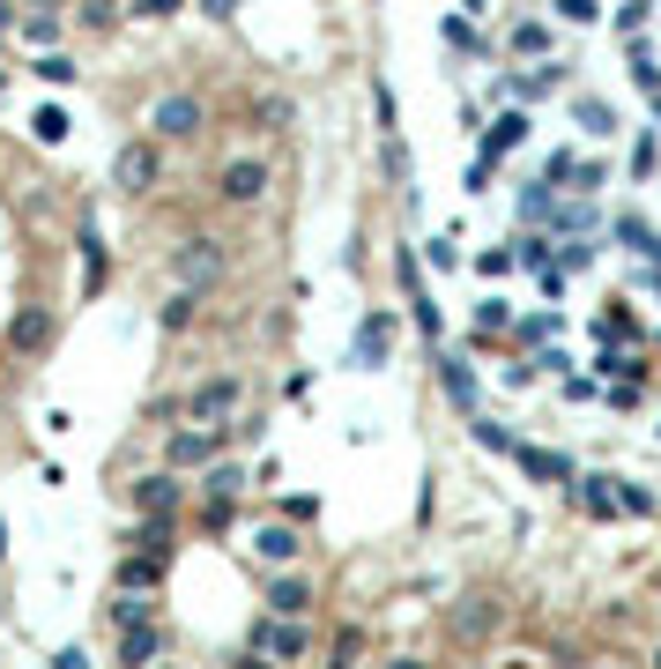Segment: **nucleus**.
<instances>
[{"label":"nucleus","instance_id":"20e7f679","mask_svg":"<svg viewBox=\"0 0 661 669\" xmlns=\"http://www.w3.org/2000/svg\"><path fill=\"white\" fill-rule=\"evenodd\" d=\"M490 632H498V602H490V595H461V610H454V640L476 647V640H490Z\"/></svg>","mask_w":661,"mask_h":669},{"label":"nucleus","instance_id":"2eb2a0df","mask_svg":"<svg viewBox=\"0 0 661 669\" xmlns=\"http://www.w3.org/2000/svg\"><path fill=\"white\" fill-rule=\"evenodd\" d=\"M134 506H142V514H172L179 506V476H142V484H134Z\"/></svg>","mask_w":661,"mask_h":669},{"label":"nucleus","instance_id":"6ab92c4d","mask_svg":"<svg viewBox=\"0 0 661 669\" xmlns=\"http://www.w3.org/2000/svg\"><path fill=\"white\" fill-rule=\"evenodd\" d=\"M520 134H528V120H520V112H506V120L490 126V142H484V164H498V156H506V149H513Z\"/></svg>","mask_w":661,"mask_h":669},{"label":"nucleus","instance_id":"9b49d317","mask_svg":"<svg viewBox=\"0 0 661 669\" xmlns=\"http://www.w3.org/2000/svg\"><path fill=\"white\" fill-rule=\"evenodd\" d=\"M387 349H394V321L372 313V321L357 327V365H387Z\"/></svg>","mask_w":661,"mask_h":669},{"label":"nucleus","instance_id":"2f4dec72","mask_svg":"<svg viewBox=\"0 0 661 669\" xmlns=\"http://www.w3.org/2000/svg\"><path fill=\"white\" fill-rule=\"evenodd\" d=\"M0 550H8V520H0Z\"/></svg>","mask_w":661,"mask_h":669},{"label":"nucleus","instance_id":"dca6fc26","mask_svg":"<svg viewBox=\"0 0 661 669\" xmlns=\"http://www.w3.org/2000/svg\"><path fill=\"white\" fill-rule=\"evenodd\" d=\"M253 550H261L268 566H291V558H297V550H305V544H297V528H291V520H283V528H261V536H253Z\"/></svg>","mask_w":661,"mask_h":669},{"label":"nucleus","instance_id":"c756f323","mask_svg":"<svg viewBox=\"0 0 661 669\" xmlns=\"http://www.w3.org/2000/svg\"><path fill=\"white\" fill-rule=\"evenodd\" d=\"M201 16H216V23H231V16H238V0H201Z\"/></svg>","mask_w":661,"mask_h":669},{"label":"nucleus","instance_id":"6e6552de","mask_svg":"<svg viewBox=\"0 0 661 669\" xmlns=\"http://www.w3.org/2000/svg\"><path fill=\"white\" fill-rule=\"evenodd\" d=\"M164 454H172V469H209L216 462V432H172Z\"/></svg>","mask_w":661,"mask_h":669},{"label":"nucleus","instance_id":"ddd939ff","mask_svg":"<svg viewBox=\"0 0 661 669\" xmlns=\"http://www.w3.org/2000/svg\"><path fill=\"white\" fill-rule=\"evenodd\" d=\"M156 647H164V632H156V625H142V618L120 625V662H149Z\"/></svg>","mask_w":661,"mask_h":669},{"label":"nucleus","instance_id":"473e14b6","mask_svg":"<svg viewBox=\"0 0 661 669\" xmlns=\"http://www.w3.org/2000/svg\"><path fill=\"white\" fill-rule=\"evenodd\" d=\"M0 30H8V0H0Z\"/></svg>","mask_w":661,"mask_h":669},{"label":"nucleus","instance_id":"f3484780","mask_svg":"<svg viewBox=\"0 0 661 669\" xmlns=\"http://www.w3.org/2000/svg\"><path fill=\"white\" fill-rule=\"evenodd\" d=\"M439 379H446V395H454V409H476V372H468V357H439Z\"/></svg>","mask_w":661,"mask_h":669},{"label":"nucleus","instance_id":"bb28decb","mask_svg":"<svg viewBox=\"0 0 661 669\" xmlns=\"http://www.w3.org/2000/svg\"><path fill=\"white\" fill-rule=\"evenodd\" d=\"M506 321H513V313H506V305H498V297H490L484 313H476V327H484V335H498V327H506Z\"/></svg>","mask_w":661,"mask_h":669},{"label":"nucleus","instance_id":"7c9ffc66","mask_svg":"<svg viewBox=\"0 0 661 669\" xmlns=\"http://www.w3.org/2000/svg\"><path fill=\"white\" fill-rule=\"evenodd\" d=\"M142 16H179V0H142Z\"/></svg>","mask_w":661,"mask_h":669},{"label":"nucleus","instance_id":"39448f33","mask_svg":"<svg viewBox=\"0 0 661 669\" xmlns=\"http://www.w3.org/2000/svg\"><path fill=\"white\" fill-rule=\"evenodd\" d=\"M261 194H268V164H253V156H238V164H223V201H238V209H253Z\"/></svg>","mask_w":661,"mask_h":669},{"label":"nucleus","instance_id":"b1692460","mask_svg":"<svg viewBox=\"0 0 661 669\" xmlns=\"http://www.w3.org/2000/svg\"><path fill=\"white\" fill-rule=\"evenodd\" d=\"M580 126H588V134H610V126H617V112H602V104H580Z\"/></svg>","mask_w":661,"mask_h":669},{"label":"nucleus","instance_id":"a211bd4d","mask_svg":"<svg viewBox=\"0 0 661 669\" xmlns=\"http://www.w3.org/2000/svg\"><path fill=\"white\" fill-rule=\"evenodd\" d=\"M572 491H580V506H588L594 520H610V514H617V491L602 484V476H572Z\"/></svg>","mask_w":661,"mask_h":669},{"label":"nucleus","instance_id":"9d476101","mask_svg":"<svg viewBox=\"0 0 661 669\" xmlns=\"http://www.w3.org/2000/svg\"><path fill=\"white\" fill-rule=\"evenodd\" d=\"M513 462L536 476V484H572V462H565V454H542V446H520L513 439Z\"/></svg>","mask_w":661,"mask_h":669},{"label":"nucleus","instance_id":"1a4fd4ad","mask_svg":"<svg viewBox=\"0 0 661 669\" xmlns=\"http://www.w3.org/2000/svg\"><path fill=\"white\" fill-rule=\"evenodd\" d=\"M268 610L275 618H305V610H313V580H297V572L268 580Z\"/></svg>","mask_w":661,"mask_h":669},{"label":"nucleus","instance_id":"4be33fe9","mask_svg":"<svg viewBox=\"0 0 661 669\" xmlns=\"http://www.w3.org/2000/svg\"><path fill=\"white\" fill-rule=\"evenodd\" d=\"M476 446H490V454H513V432H506V424H490V417H476Z\"/></svg>","mask_w":661,"mask_h":669},{"label":"nucleus","instance_id":"a878e982","mask_svg":"<svg viewBox=\"0 0 661 669\" xmlns=\"http://www.w3.org/2000/svg\"><path fill=\"white\" fill-rule=\"evenodd\" d=\"M186 321H194V291H179L172 305H164V327H186Z\"/></svg>","mask_w":661,"mask_h":669},{"label":"nucleus","instance_id":"aec40b11","mask_svg":"<svg viewBox=\"0 0 661 669\" xmlns=\"http://www.w3.org/2000/svg\"><path fill=\"white\" fill-rule=\"evenodd\" d=\"M238 484H245V476L231 469V462H216V469L201 476V491H209V506H231V498H238Z\"/></svg>","mask_w":661,"mask_h":669},{"label":"nucleus","instance_id":"f03ea898","mask_svg":"<svg viewBox=\"0 0 661 669\" xmlns=\"http://www.w3.org/2000/svg\"><path fill=\"white\" fill-rule=\"evenodd\" d=\"M201 126H209V112H201V98H186V90H172V98L156 104V134H164V142H194Z\"/></svg>","mask_w":661,"mask_h":669},{"label":"nucleus","instance_id":"c85d7f7f","mask_svg":"<svg viewBox=\"0 0 661 669\" xmlns=\"http://www.w3.org/2000/svg\"><path fill=\"white\" fill-rule=\"evenodd\" d=\"M558 16L565 23H594V0H558Z\"/></svg>","mask_w":661,"mask_h":669},{"label":"nucleus","instance_id":"5701e85b","mask_svg":"<svg viewBox=\"0 0 661 669\" xmlns=\"http://www.w3.org/2000/svg\"><path fill=\"white\" fill-rule=\"evenodd\" d=\"M38 74H45L52 90H68V82H74V60H68V52H45V60H38Z\"/></svg>","mask_w":661,"mask_h":669},{"label":"nucleus","instance_id":"f704fd0d","mask_svg":"<svg viewBox=\"0 0 661 669\" xmlns=\"http://www.w3.org/2000/svg\"><path fill=\"white\" fill-rule=\"evenodd\" d=\"M0 90H8V74H0Z\"/></svg>","mask_w":661,"mask_h":669},{"label":"nucleus","instance_id":"412c9836","mask_svg":"<svg viewBox=\"0 0 661 669\" xmlns=\"http://www.w3.org/2000/svg\"><path fill=\"white\" fill-rule=\"evenodd\" d=\"M30 134H38V142H68V112H60V104H45V112L30 120Z\"/></svg>","mask_w":661,"mask_h":669},{"label":"nucleus","instance_id":"72a5a7b5","mask_svg":"<svg viewBox=\"0 0 661 669\" xmlns=\"http://www.w3.org/2000/svg\"><path fill=\"white\" fill-rule=\"evenodd\" d=\"M654 112H661V90H654Z\"/></svg>","mask_w":661,"mask_h":669},{"label":"nucleus","instance_id":"f8f14e48","mask_svg":"<svg viewBox=\"0 0 661 669\" xmlns=\"http://www.w3.org/2000/svg\"><path fill=\"white\" fill-rule=\"evenodd\" d=\"M156 580H164V558H149V550H126L120 558V595H142Z\"/></svg>","mask_w":661,"mask_h":669},{"label":"nucleus","instance_id":"393cba45","mask_svg":"<svg viewBox=\"0 0 661 669\" xmlns=\"http://www.w3.org/2000/svg\"><path fill=\"white\" fill-rule=\"evenodd\" d=\"M542 45H550V30H542V23H520L513 30V52H542Z\"/></svg>","mask_w":661,"mask_h":669},{"label":"nucleus","instance_id":"f257e3e1","mask_svg":"<svg viewBox=\"0 0 661 669\" xmlns=\"http://www.w3.org/2000/svg\"><path fill=\"white\" fill-rule=\"evenodd\" d=\"M313 647V632L297 618H268V625H253V655H275V662H297Z\"/></svg>","mask_w":661,"mask_h":669},{"label":"nucleus","instance_id":"cd10ccee","mask_svg":"<svg viewBox=\"0 0 661 669\" xmlns=\"http://www.w3.org/2000/svg\"><path fill=\"white\" fill-rule=\"evenodd\" d=\"M23 38H38V45H45V38H60V16H30Z\"/></svg>","mask_w":661,"mask_h":669},{"label":"nucleus","instance_id":"423d86ee","mask_svg":"<svg viewBox=\"0 0 661 669\" xmlns=\"http://www.w3.org/2000/svg\"><path fill=\"white\" fill-rule=\"evenodd\" d=\"M231 409H238V379H209V387H194V395H186V417H194V424L231 417Z\"/></svg>","mask_w":661,"mask_h":669},{"label":"nucleus","instance_id":"0eeeda50","mask_svg":"<svg viewBox=\"0 0 661 669\" xmlns=\"http://www.w3.org/2000/svg\"><path fill=\"white\" fill-rule=\"evenodd\" d=\"M112 179H120L126 194H149V186H156V149L126 142V149H120V164H112Z\"/></svg>","mask_w":661,"mask_h":669},{"label":"nucleus","instance_id":"7ed1b4c3","mask_svg":"<svg viewBox=\"0 0 661 669\" xmlns=\"http://www.w3.org/2000/svg\"><path fill=\"white\" fill-rule=\"evenodd\" d=\"M172 268H179V283H186V291H209V283L223 275V246H216V239H186Z\"/></svg>","mask_w":661,"mask_h":669},{"label":"nucleus","instance_id":"4468645a","mask_svg":"<svg viewBox=\"0 0 661 669\" xmlns=\"http://www.w3.org/2000/svg\"><path fill=\"white\" fill-rule=\"evenodd\" d=\"M8 343H16V349H45L52 343V313H38V305L16 313V321H8Z\"/></svg>","mask_w":661,"mask_h":669}]
</instances>
